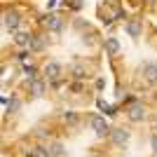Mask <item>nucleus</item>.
I'll return each mask as SVG.
<instances>
[{"instance_id": "2", "label": "nucleus", "mask_w": 157, "mask_h": 157, "mask_svg": "<svg viewBox=\"0 0 157 157\" xmlns=\"http://www.w3.org/2000/svg\"><path fill=\"white\" fill-rule=\"evenodd\" d=\"M19 26V14L17 12H5L2 14V28H10V31H14V28Z\"/></svg>"}, {"instance_id": "3", "label": "nucleus", "mask_w": 157, "mask_h": 157, "mask_svg": "<svg viewBox=\"0 0 157 157\" xmlns=\"http://www.w3.org/2000/svg\"><path fill=\"white\" fill-rule=\"evenodd\" d=\"M45 24H47V28H49V31H54V33H59L61 28H63V21H61L59 14H49V17L45 19Z\"/></svg>"}, {"instance_id": "8", "label": "nucleus", "mask_w": 157, "mask_h": 157, "mask_svg": "<svg viewBox=\"0 0 157 157\" xmlns=\"http://www.w3.org/2000/svg\"><path fill=\"white\" fill-rule=\"evenodd\" d=\"M143 71H145V80L148 82H157V63H145Z\"/></svg>"}, {"instance_id": "14", "label": "nucleus", "mask_w": 157, "mask_h": 157, "mask_svg": "<svg viewBox=\"0 0 157 157\" xmlns=\"http://www.w3.org/2000/svg\"><path fill=\"white\" fill-rule=\"evenodd\" d=\"M71 5H73V7H75V10H78V7H80V5H82V2H80V0H71Z\"/></svg>"}, {"instance_id": "7", "label": "nucleus", "mask_w": 157, "mask_h": 157, "mask_svg": "<svg viewBox=\"0 0 157 157\" xmlns=\"http://www.w3.org/2000/svg\"><path fill=\"white\" fill-rule=\"evenodd\" d=\"M14 42L19 47H31L33 45V35H28V33H17V35H14Z\"/></svg>"}, {"instance_id": "11", "label": "nucleus", "mask_w": 157, "mask_h": 157, "mask_svg": "<svg viewBox=\"0 0 157 157\" xmlns=\"http://www.w3.org/2000/svg\"><path fill=\"white\" fill-rule=\"evenodd\" d=\"M31 49H33V52H40V49H45V42H42V38H33Z\"/></svg>"}, {"instance_id": "12", "label": "nucleus", "mask_w": 157, "mask_h": 157, "mask_svg": "<svg viewBox=\"0 0 157 157\" xmlns=\"http://www.w3.org/2000/svg\"><path fill=\"white\" fill-rule=\"evenodd\" d=\"M73 75H75V78H82L85 73H82V68H80V66H73Z\"/></svg>"}, {"instance_id": "5", "label": "nucleus", "mask_w": 157, "mask_h": 157, "mask_svg": "<svg viewBox=\"0 0 157 157\" xmlns=\"http://www.w3.org/2000/svg\"><path fill=\"white\" fill-rule=\"evenodd\" d=\"M129 117L134 120V122L143 120V117H145V110H143V105H141V103H131V105H129Z\"/></svg>"}, {"instance_id": "6", "label": "nucleus", "mask_w": 157, "mask_h": 157, "mask_svg": "<svg viewBox=\"0 0 157 157\" xmlns=\"http://www.w3.org/2000/svg\"><path fill=\"white\" fill-rule=\"evenodd\" d=\"M127 33H129L131 38H138V35H141V21L138 19H131V21H127Z\"/></svg>"}, {"instance_id": "13", "label": "nucleus", "mask_w": 157, "mask_h": 157, "mask_svg": "<svg viewBox=\"0 0 157 157\" xmlns=\"http://www.w3.org/2000/svg\"><path fill=\"white\" fill-rule=\"evenodd\" d=\"M26 75H28V78H33V75H35V68H33V66H26Z\"/></svg>"}, {"instance_id": "4", "label": "nucleus", "mask_w": 157, "mask_h": 157, "mask_svg": "<svg viewBox=\"0 0 157 157\" xmlns=\"http://www.w3.org/2000/svg\"><path fill=\"white\" fill-rule=\"evenodd\" d=\"M45 75H47L49 80H56V78L61 75V66L56 63V61H49V63L45 66Z\"/></svg>"}, {"instance_id": "1", "label": "nucleus", "mask_w": 157, "mask_h": 157, "mask_svg": "<svg viewBox=\"0 0 157 157\" xmlns=\"http://www.w3.org/2000/svg\"><path fill=\"white\" fill-rule=\"evenodd\" d=\"M92 129H94V134L101 136V138H108V136H110V131H113L110 127H108V122H105L101 115H94V117H92Z\"/></svg>"}, {"instance_id": "9", "label": "nucleus", "mask_w": 157, "mask_h": 157, "mask_svg": "<svg viewBox=\"0 0 157 157\" xmlns=\"http://www.w3.org/2000/svg\"><path fill=\"white\" fill-rule=\"evenodd\" d=\"M42 92H45L42 80H33V82H31V94H33V96H42Z\"/></svg>"}, {"instance_id": "10", "label": "nucleus", "mask_w": 157, "mask_h": 157, "mask_svg": "<svg viewBox=\"0 0 157 157\" xmlns=\"http://www.w3.org/2000/svg\"><path fill=\"white\" fill-rule=\"evenodd\" d=\"M105 47H108V52H110V54H117V52H120V42H117L115 38H108Z\"/></svg>"}]
</instances>
